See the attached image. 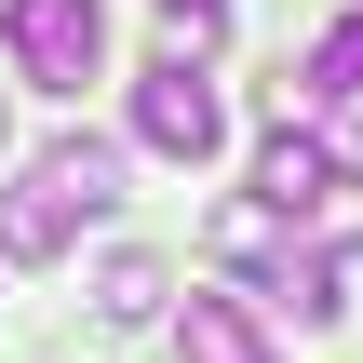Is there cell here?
Wrapping results in <instances>:
<instances>
[{"mask_svg":"<svg viewBox=\"0 0 363 363\" xmlns=\"http://www.w3.org/2000/svg\"><path fill=\"white\" fill-rule=\"evenodd\" d=\"M256 189H269V202H283V216L310 229V216H323V202L350 189V148H323V135H310L296 108H269V148H256Z\"/></svg>","mask_w":363,"mask_h":363,"instance_id":"cell-3","label":"cell"},{"mask_svg":"<svg viewBox=\"0 0 363 363\" xmlns=\"http://www.w3.org/2000/svg\"><path fill=\"white\" fill-rule=\"evenodd\" d=\"M283 242H296V216H283L269 189H242V202H216V256H229V269H269Z\"/></svg>","mask_w":363,"mask_h":363,"instance_id":"cell-8","label":"cell"},{"mask_svg":"<svg viewBox=\"0 0 363 363\" xmlns=\"http://www.w3.org/2000/svg\"><path fill=\"white\" fill-rule=\"evenodd\" d=\"M162 13H175V40H189V54H216V40H229V0H162Z\"/></svg>","mask_w":363,"mask_h":363,"instance_id":"cell-10","label":"cell"},{"mask_svg":"<svg viewBox=\"0 0 363 363\" xmlns=\"http://www.w3.org/2000/svg\"><path fill=\"white\" fill-rule=\"evenodd\" d=\"M135 148H148V162H189V175L229 148L216 54H189V40H175V54H148V67H135Z\"/></svg>","mask_w":363,"mask_h":363,"instance_id":"cell-1","label":"cell"},{"mask_svg":"<svg viewBox=\"0 0 363 363\" xmlns=\"http://www.w3.org/2000/svg\"><path fill=\"white\" fill-rule=\"evenodd\" d=\"M67 242H81L67 202H54L40 175H13V189H0V256H67Z\"/></svg>","mask_w":363,"mask_h":363,"instance_id":"cell-9","label":"cell"},{"mask_svg":"<svg viewBox=\"0 0 363 363\" xmlns=\"http://www.w3.org/2000/svg\"><path fill=\"white\" fill-rule=\"evenodd\" d=\"M54 202H67V229H94V216H121V135H54L40 162H27Z\"/></svg>","mask_w":363,"mask_h":363,"instance_id":"cell-5","label":"cell"},{"mask_svg":"<svg viewBox=\"0 0 363 363\" xmlns=\"http://www.w3.org/2000/svg\"><path fill=\"white\" fill-rule=\"evenodd\" d=\"M175 363H283V350H269V323L242 296H189L175 310Z\"/></svg>","mask_w":363,"mask_h":363,"instance_id":"cell-6","label":"cell"},{"mask_svg":"<svg viewBox=\"0 0 363 363\" xmlns=\"http://www.w3.org/2000/svg\"><path fill=\"white\" fill-rule=\"evenodd\" d=\"M0 148H13V94H0Z\"/></svg>","mask_w":363,"mask_h":363,"instance_id":"cell-11","label":"cell"},{"mask_svg":"<svg viewBox=\"0 0 363 363\" xmlns=\"http://www.w3.org/2000/svg\"><path fill=\"white\" fill-rule=\"evenodd\" d=\"M350 94H363V0L323 27V40H310V54H296V67H283V81H269V108L323 121V108H350Z\"/></svg>","mask_w":363,"mask_h":363,"instance_id":"cell-4","label":"cell"},{"mask_svg":"<svg viewBox=\"0 0 363 363\" xmlns=\"http://www.w3.org/2000/svg\"><path fill=\"white\" fill-rule=\"evenodd\" d=\"M162 296H175V269H162L148 242H121V256L94 269V323H121V337H135V323H162Z\"/></svg>","mask_w":363,"mask_h":363,"instance_id":"cell-7","label":"cell"},{"mask_svg":"<svg viewBox=\"0 0 363 363\" xmlns=\"http://www.w3.org/2000/svg\"><path fill=\"white\" fill-rule=\"evenodd\" d=\"M0 67H13L27 94L108 81V0H0Z\"/></svg>","mask_w":363,"mask_h":363,"instance_id":"cell-2","label":"cell"}]
</instances>
